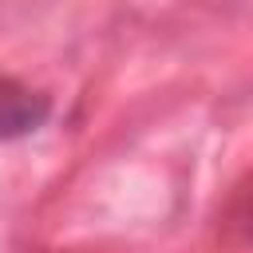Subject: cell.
<instances>
[{"mask_svg":"<svg viewBox=\"0 0 253 253\" xmlns=\"http://www.w3.org/2000/svg\"><path fill=\"white\" fill-rule=\"evenodd\" d=\"M47 119V99L32 87L0 75V138H24Z\"/></svg>","mask_w":253,"mask_h":253,"instance_id":"obj_1","label":"cell"}]
</instances>
